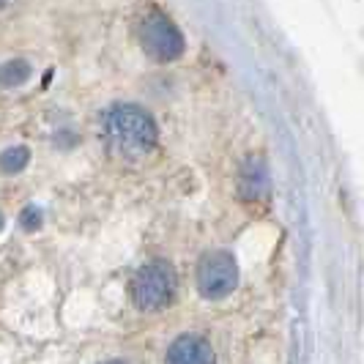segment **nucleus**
I'll return each instance as SVG.
<instances>
[{"label": "nucleus", "instance_id": "obj_8", "mask_svg": "<svg viewBox=\"0 0 364 364\" xmlns=\"http://www.w3.org/2000/svg\"><path fill=\"white\" fill-rule=\"evenodd\" d=\"M31 162V151L28 148H9L3 156H0V170L3 173H9V176H14V173H19V170H25V164Z\"/></svg>", "mask_w": 364, "mask_h": 364}, {"label": "nucleus", "instance_id": "obj_12", "mask_svg": "<svg viewBox=\"0 0 364 364\" xmlns=\"http://www.w3.org/2000/svg\"><path fill=\"white\" fill-rule=\"evenodd\" d=\"M0 228H3V214H0Z\"/></svg>", "mask_w": 364, "mask_h": 364}, {"label": "nucleus", "instance_id": "obj_2", "mask_svg": "<svg viewBox=\"0 0 364 364\" xmlns=\"http://www.w3.org/2000/svg\"><path fill=\"white\" fill-rule=\"evenodd\" d=\"M176 288H178V277L173 272V266L164 260H151L134 272L129 293H132V301L137 310L154 312L173 301Z\"/></svg>", "mask_w": 364, "mask_h": 364}, {"label": "nucleus", "instance_id": "obj_1", "mask_svg": "<svg viewBox=\"0 0 364 364\" xmlns=\"http://www.w3.org/2000/svg\"><path fill=\"white\" fill-rule=\"evenodd\" d=\"M102 137L115 156H121L127 162H137L156 148L159 129L143 107L115 105L102 118Z\"/></svg>", "mask_w": 364, "mask_h": 364}, {"label": "nucleus", "instance_id": "obj_4", "mask_svg": "<svg viewBox=\"0 0 364 364\" xmlns=\"http://www.w3.org/2000/svg\"><path fill=\"white\" fill-rule=\"evenodd\" d=\"M238 266L230 252H208L198 266V291L203 299H225L236 291Z\"/></svg>", "mask_w": 364, "mask_h": 364}, {"label": "nucleus", "instance_id": "obj_6", "mask_svg": "<svg viewBox=\"0 0 364 364\" xmlns=\"http://www.w3.org/2000/svg\"><path fill=\"white\" fill-rule=\"evenodd\" d=\"M238 186H241V195L247 200H260L266 198L269 192V176H266V167L257 162V159H250L241 170V178H238Z\"/></svg>", "mask_w": 364, "mask_h": 364}, {"label": "nucleus", "instance_id": "obj_11", "mask_svg": "<svg viewBox=\"0 0 364 364\" xmlns=\"http://www.w3.org/2000/svg\"><path fill=\"white\" fill-rule=\"evenodd\" d=\"M6 3H9V0H0V6H6Z\"/></svg>", "mask_w": 364, "mask_h": 364}, {"label": "nucleus", "instance_id": "obj_5", "mask_svg": "<svg viewBox=\"0 0 364 364\" xmlns=\"http://www.w3.org/2000/svg\"><path fill=\"white\" fill-rule=\"evenodd\" d=\"M164 364H217L214 348L198 334H181L173 346L167 348Z\"/></svg>", "mask_w": 364, "mask_h": 364}, {"label": "nucleus", "instance_id": "obj_3", "mask_svg": "<svg viewBox=\"0 0 364 364\" xmlns=\"http://www.w3.org/2000/svg\"><path fill=\"white\" fill-rule=\"evenodd\" d=\"M137 36H140L143 50L154 60H159V63L176 60L183 53V36L181 31H178V25L167 17L162 9H156V6H151L146 14L140 17Z\"/></svg>", "mask_w": 364, "mask_h": 364}, {"label": "nucleus", "instance_id": "obj_10", "mask_svg": "<svg viewBox=\"0 0 364 364\" xmlns=\"http://www.w3.org/2000/svg\"><path fill=\"white\" fill-rule=\"evenodd\" d=\"M105 364H124V362H105Z\"/></svg>", "mask_w": 364, "mask_h": 364}, {"label": "nucleus", "instance_id": "obj_7", "mask_svg": "<svg viewBox=\"0 0 364 364\" xmlns=\"http://www.w3.org/2000/svg\"><path fill=\"white\" fill-rule=\"evenodd\" d=\"M31 77V66L25 60H9L0 66V88H17Z\"/></svg>", "mask_w": 364, "mask_h": 364}, {"label": "nucleus", "instance_id": "obj_9", "mask_svg": "<svg viewBox=\"0 0 364 364\" xmlns=\"http://www.w3.org/2000/svg\"><path fill=\"white\" fill-rule=\"evenodd\" d=\"M38 225H41V214H38L36 208L22 211V228H25V230H36Z\"/></svg>", "mask_w": 364, "mask_h": 364}]
</instances>
